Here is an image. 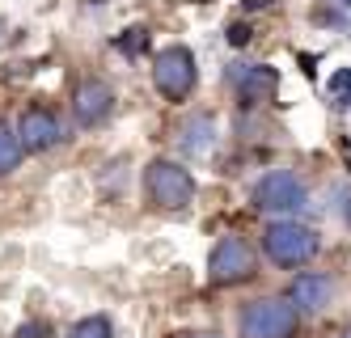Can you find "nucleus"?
Here are the masks:
<instances>
[{
  "mask_svg": "<svg viewBox=\"0 0 351 338\" xmlns=\"http://www.w3.org/2000/svg\"><path fill=\"white\" fill-rule=\"evenodd\" d=\"M224 81L241 97V106H267V101H275V93H280V72L271 64H229Z\"/></svg>",
  "mask_w": 351,
  "mask_h": 338,
  "instance_id": "nucleus-7",
  "label": "nucleus"
},
{
  "mask_svg": "<svg viewBox=\"0 0 351 338\" xmlns=\"http://www.w3.org/2000/svg\"><path fill=\"white\" fill-rule=\"evenodd\" d=\"M21 165V144H17V132L9 123H0V178L13 173Z\"/></svg>",
  "mask_w": 351,
  "mask_h": 338,
  "instance_id": "nucleus-13",
  "label": "nucleus"
},
{
  "mask_svg": "<svg viewBox=\"0 0 351 338\" xmlns=\"http://www.w3.org/2000/svg\"><path fill=\"white\" fill-rule=\"evenodd\" d=\"M254 207L267 216H292L309 207V186L292 169H271L254 182Z\"/></svg>",
  "mask_w": 351,
  "mask_h": 338,
  "instance_id": "nucleus-4",
  "label": "nucleus"
},
{
  "mask_svg": "<svg viewBox=\"0 0 351 338\" xmlns=\"http://www.w3.org/2000/svg\"><path fill=\"white\" fill-rule=\"evenodd\" d=\"M178 148L186 152V157H208V152L216 148V119L208 114V110H199L195 119H186L182 127H178Z\"/></svg>",
  "mask_w": 351,
  "mask_h": 338,
  "instance_id": "nucleus-11",
  "label": "nucleus"
},
{
  "mask_svg": "<svg viewBox=\"0 0 351 338\" xmlns=\"http://www.w3.org/2000/svg\"><path fill=\"white\" fill-rule=\"evenodd\" d=\"M296 330H300V313L288 304V296H258L237 317L241 338H296Z\"/></svg>",
  "mask_w": 351,
  "mask_h": 338,
  "instance_id": "nucleus-2",
  "label": "nucleus"
},
{
  "mask_svg": "<svg viewBox=\"0 0 351 338\" xmlns=\"http://www.w3.org/2000/svg\"><path fill=\"white\" fill-rule=\"evenodd\" d=\"M68 338H114V330H110V322L102 313H97V317H81L68 330Z\"/></svg>",
  "mask_w": 351,
  "mask_h": 338,
  "instance_id": "nucleus-14",
  "label": "nucleus"
},
{
  "mask_svg": "<svg viewBox=\"0 0 351 338\" xmlns=\"http://www.w3.org/2000/svg\"><path fill=\"white\" fill-rule=\"evenodd\" d=\"M199 5H212V0H199Z\"/></svg>",
  "mask_w": 351,
  "mask_h": 338,
  "instance_id": "nucleus-22",
  "label": "nucleus"
},
{
  "mask_svg": "<svg viewBox=\"0 0 351 338\" xmlns=\"http://www.w3.org/2000/svg\"><path fill=\"white\" fill-rule=\"evenodd\" d=\"M144 191L157 207H165V212H182L195 199V173L178 161H169V157H157L144 169Z\"/></svg>",
  "mask_w": 351,
  "mask_h": 338,
  "instance_id": "nucleus-3",
  "label": "nucleus"
},
{
  "mask_svg": "<svg viewBox=\"0 0 351 338\" xmlns=\"http://www.w3.org/2000/svg\"><path fill=\"white\" fill-rule=\"evenodd\" d=\"M326 101L335 110H351V68H335L326 81Z\"/></svg>",
  "mask_w": 351,
  "mask_h": 338,
  "instance_id": "nucleus-12",
  "label": "nucleus"
},
{
  "mask_svg": "<svg viewBox=\"0 0 351 338\" xmlns=\"http://www.w3.org/2000/svg\"><path fill=\"white\" fill-rule=\"evenodd\" d=\"M271 0H245V9H267Z\"/></svg>",
  "mask_w": 351,
  "mask_h": 338,
  "instance_id": "nucleus-19",
  "label": "nucleus"
},
{
  "mask_svg": "<svg viewBox=\"0 0 351 338\" xmlns=\"http://www.w3.org/2000/svg\"><path fill=\"white\" fill-rule=\"evenodd\" d=\"M347 338H351V334H347Z\"/></svg>",
  "mask_w": 351,
  "mask_h": 338,
  "instance_id": "nucleus-23",
  "label": "nucleus"
},
{
  "mask_svg": "<svg viewBox=\"0 0 351 338\" xmlns=\"http://www.w3.org/2000/svg\"><path fill=\"white\" fill-rule=\"evenodd\" d=\"M339 199H343V203H339V207H343V220H347V228H351V186L339 191Z\"/></svg>",
  "mask_w": 351,
  "mask_h": 338,
  "instance_id": "nucleus-18",
  "label": "nucleus"
},
{
  "mask_svg": "<svg viewBox=\"0 0 351 338\" xmlns=\"http://www.w3.org/2000/svg\"><path fill=\"white\" fill-rule=\"evenodd\" d=\"M195 81H199V68H195L191 47L173 43V47H165L161 56L153 60V85H157L161 97H169V101H186V97L195 93Z\"/></svg>",
  "mask_w": 351,
  "mask_h": 338,
  "instance_id": "nucleus-5",
  "label": "nucleus"
},
{
  "mask_svg": "<svg viewBox=\"0 0 351 338\" xmlns=\"http://www.w3.org/2000/svg\"><path fill=\"white\" fill-rule=\"evenodd\" d=\"M17 144H21V152H47V148H56L60 140H64V123L47 110V106H30L26 114L17 119Z\"/></svg>",
  "mask_w": 351,
  "mask_h": 338,
  "instance_id": "nucleus-9",
  "label": "nucleus"
},
{
  "mask_svg": "<svg viewBox=\"0 0 351 338\" xmlns=\"http://www.w3.org/2000/svg\"><path fill=\"white\" fill-rule=\"evenodd\" d=\"M47 334V326L43 322H26V326H17V334L13 338H43Z\"/></svg>",
  "mask_w": 351,
  "mask_h": 338,
  "instance_id": "nucleus-17",
  "label": "nucleus"
},
{
  "mask_svg": "<svg viewBox=\"0 0 351 338\" xmlns=\"http://www.w3.org/2000/svg\"><path fill=\"white\" fill-rule=\"evenodd\" d=\"M339 5H343V9H351V0H339Z\"/></svg>",
  "mask_w": 351,
  "mask_h": 338,
  "instance_id": "nucleus-21",
  "label": "nucleus"
},
{
  "mask_svg": "<svg viewBox=\"0 0 351 338\" xmlns=\"http://www.w3.org/2000/svg\"><path fill=\"white\" fill-rule=\"evenodd\" d=\"M182 338H220V334H182Z\"/></svg>",
  "mask_w": 351,
  "mask_h": 338,
  "instance_id": "nucleus-20",
  "label": "nucleus"
},
{
  "mask_svg": "<svg viewBox=\"0 0 351 338\" xmlns=\"http://www.w3.org/2000/svg\"><path fill=\"white\" fill-rule=\"evenodd\" d=\"M114 47L123 51V56H140V51L148 47V30H144V25H132V30H123L114 38Z\"/></svg>",
  "mask_w": 351,
  "mask_h": 338,
  "instance_id": "nucleus-15",
  "label": "nucleus"
},
{
  "mask_svg": "<svg viewBox=\"0 0 351 338\" xmlns=\"http://www.w3.org/2000/svg\"><path fill=\"white\" fill-rule=\"evenodd\" d=\"M110 114H114V89L102 76H85L77 85V93H72V119H77V127L93 132V127H102Z\"/></svg>",
  "mask_w": 351,
  "mask_h": 338,
  "instance_id": "nucleus-8",
  "label": "nucleus"
},
{
  "mask_svg": "<svg viewBox=\"0 0 351 338\" xmlns=\"http://www.w3.org/2000/svg\"><path fill=\"white\" fill-rule=\"evenodd\" d=\"M263 254L275 267L296 271V267L313 263V258L322 254V237H317V228L300 224V220H271L263 228Z\"/></svg>",
  "mask_w": 351,
  "mask_h": 338,
  "instance_id": "nucleus-1",
  "label": "nucleus"
},
{
  "mask_svg": "<svg viewBox=\"0 0 351 338\" xmlns=\"http://www.w3.org/2000/svg\"><path fill=\"white\" fill-rule=\"evenodd\" d=\"M224 38H229V47H245V43H250V25H245V21L229 25V30H224Z\"/></svg>",
  "mask_w": 351,
  "mask_h": 338,
  "instance_id": "nucleus-16",
  "label": "nucleus"
},
{
  "mask_svg": "<svg viewBox=\"0 0 351 338\" xmlns=\"http://www.w3.org/2000/svg\"><path fill=\"white\" fill-rule=\"evenodd\" d=\"M258 263H254V250H250L241 237H220L208 254V279L220 283V288H233V283L254 279Z\"/></svg>",
  "mask_w": 351,
  "mask_h": 338,
  "instance_id": "nucleus-6",
  "label": "nucleus"
},
{
  "mask_svg": "<svg viewBox=\"0 0 351 338\" xmlns=\"http://www.w3.org/2000/svg\"><path fill=\"white\" fill-rule=\"evenodd\" d=\"M330 300H335V283L326 275H317V271L296 275L292 288H288V304L296 309V313H322Z\"/></svg>",
  "mask_w": 351,
  "mask_h": 338,
  "instance_id": "nucleus-10",
  "label": "nucleus"
}]
</instances>
